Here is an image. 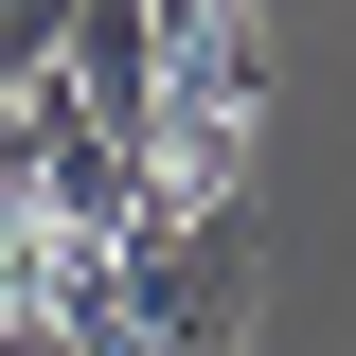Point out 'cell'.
<instances>
[{
  "mask_svg": "<svg viewBox=\"0 0 356 356\" xmlns=\"http://www.w3.org/2000/svg\"><path fill=\"white\" fill-rule=\"evenodd\" d=\"M107 250H125V356H250V303H267L250 196H178V178H143V214L107 232Z\"/></svg>",
  "mask_w": 356,
  "mask_h": 356,
  "instance_id": "obj_1",
  "label": "cell"
},
{
  "mask_svg": "<svg viewBox=\"0 0 356 356\" xmlns=\"http://www.w3.org/2000/svg\"><path fill=\"white\" fill-rule=\"evenodd\" d=\"M250 125H267V18L250 0H161V178L250 196Z\"/></svg>",
  "mask_w": 356,
  "mask_h": 356,
  "instance_id": "obj_2",
  "label": "cell"
},
{
  "mask_svg": "<svg viewBox=\"0 0 356 356\" xmlns=\"http://www.w3.org/2000/svg\"><path fill=\"white\" fill-rule=\"evenodd\" d=\"M54 89L161 178V0H72V18H54Z\"/></svg>",
  "mask_w": 356,
  "mask_h": 356,
  "instance_id": "obj_3",
  "label": "cell"
},
{
  "mask_svg": "<svg viewBox=\"0 0 356 356\" xmlns=\"http://www.w3.org/2000/svg\"><path fill=\"white\" fill-rule=\"evenodd\" d=\"M18 178H36V214L54 232H125L143 214V161H125V143H107V125H89V107H72V89H18Z\"/></svg>",
  "mask_w": 356,
  "mask_h": 356,
  "instance_id": "obj_4",
  "label": "cell"
},
{
  "mask_svg": "<svg viewBox=\"0 0 356 356\" xmlns=\"http://www.w3.org/2000/svg\"><path fill=\"white\" fill-rule=\"evenodd\" d=\"M54 18H72V0H0V107L54 72Z\"/></svg>",
  "mask_w": 356,
  "mask_h": 356,
  "instance_id": "obj_5",
  "label": "cell"
},
{
  "mask_svg": "<svg viewBox=\"0 0 356 356\" xmlns=\"http://www.w3.org/2000/svg\"><path fill=\"white\" fill-rule=\"evenodd\" d=\"M0 356H72V339H54V321H36V303H0Z\"/></svg>",
  "mask_w": 356,
  "mask_h": 356,
  "instance_id": "obj_6",
  "label": "cell"
}]
</instances>
